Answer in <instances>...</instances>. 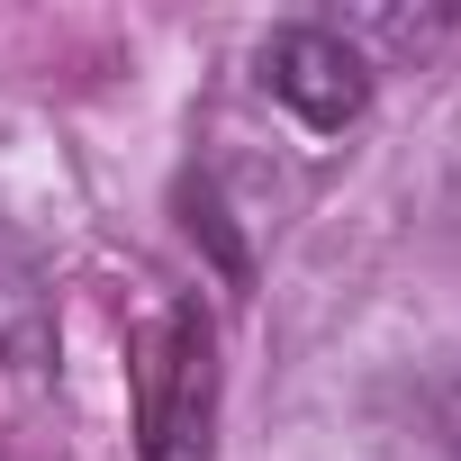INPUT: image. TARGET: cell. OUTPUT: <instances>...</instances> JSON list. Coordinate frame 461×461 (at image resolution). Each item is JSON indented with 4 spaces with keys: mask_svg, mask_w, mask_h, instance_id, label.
<instances>
[{
    "mask_svg": "<svg viewBox=\"0 0 461 461\" xmlns=\"http://www.w3.org/2000/svg\"><path fill=\"white\" fill-rule=\"evenodd\" d=\"M136 389V461H217V317L199 299H163L127 344Z\"/></svg>",
    "mask_w": 461,
    "mask_h": 461,
    "instance_id": "6da1fadb",
    "label": "cell"
},
{
    "mask_svg": "<svg viewBox=\"0 0 461 461\" xmlns=\"http://www.w3.org/2000/svg\"><path fill=\"white\" fill-rule=\"evenodd\" d=\"M254 82H263L290 118H308L317 136H344V127L371 109V55H362L344 28H326V19L272 28V37L254 46Z\"/></svg>",
    "mask_w": 461,
    "mask_h": 461,
    "instance_id": "7a4b0ae2",
    "label": "cell"
},
{
    "mask_svg": "<svg viewBox=\"0 0 461 461\" xmlns=\"http://www.w3.org/2000/svg\"><path fill=\"white\" fill-rule=\"evenodd\" d=\"M0 362L10 371L55 362V272H46L37 236H19L10 217H0Z\"/></svg>",
    "mask_w": 461,
    "mask_h": 461,
    "instance_id": "3957f363",
    "label": "cell"
},
{
    "mask_svg": "<svg viewBox=\"0 0 461 461\" xmlns=\"http://www.w3.org/2000/svg\"><path fill=\"white\" fill-rule=\"evenodd\" d=\"M425 425H434L443 452H461V371H443V380L425 389Z\"/></svg>",
    "mask_w": 461,
    "mask_h": 461,
    "instance_id": "277c9868",
    "label": "cell"
},
{
    "mask_svg": "<svg viewBox=\"0 0 461 461\" xmlns=\"http://www.w3.org/2000/svg\"><path fill=\"white\" fill-rule=\"evenodd\" d=\"M452 208H461V190H452Z\"/></svg>",
    "mask_w": 461,
    "mask_h": 461,
    "instance_id": "5b68a950",
    "label": "cell"
}]
</instances>
